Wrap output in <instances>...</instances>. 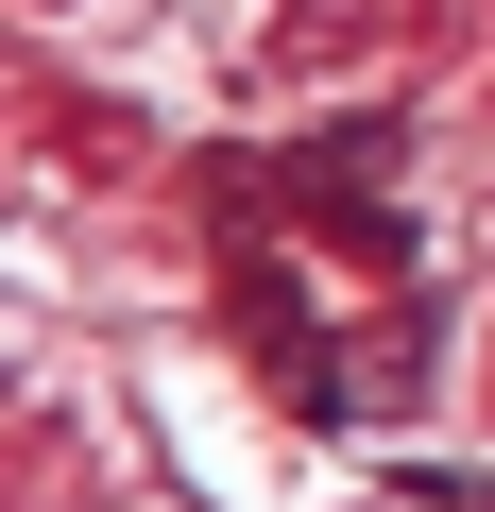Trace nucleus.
<instances>
[{
  "instance_id": "nucleus-1",
  "label": "nucleus",
  "mask_w": 495,
  "mask_h": 512,
  "mask_svg": "<svg viewBox=\"0 0 495 512\" xmlns=\"http://www.w3.org/2000/svg\"><path fill=\"white\" fill-rule=\"evenodd\" d=\"M376 18H393V0H308V18H291V69H325V52H359Z\"/></svg>"
}]
</instances>
